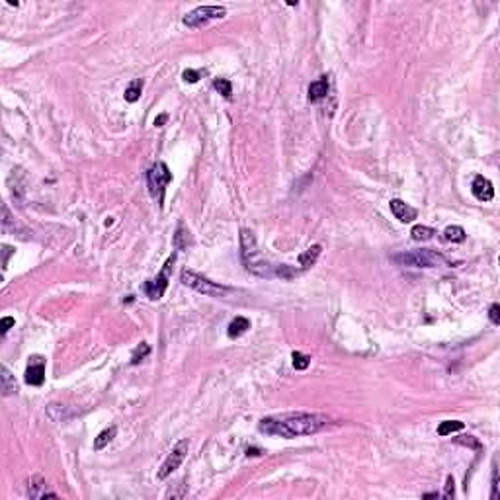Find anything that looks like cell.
Instances as JSON below:
<instances>
[{
    "mask_svg": "<svg viewBox=\"0 0 500 500\" xmlns=\"http://www.w3.org/2000/svg\"><path fill=\"white\" fill-rule=\"evenodd\" d=\"M389 207H391V213L397 217L401 223H411V221H414L416 215H418V211H416L412 206H409L406 201H402V199H391Z\"/></svg>",
    "mask_w": 500,
    "mask_h": 500,
    "instance_id": "cell-11",
    "label": "cell"
},
{
    "mask_svg": "<svg viewBox=\"0 0 500 500\" xmlns=\"http://www.w3.org/2000/svg\"><path fill=\"white\" fill-rule=\"evenodd\" d=\"M147 182H149V192H151V196L157 199L158 206H162L164 190H166V186L172 182V172H170V168H168L164 162L153 164L147 174Z\"/></svg>",
    "mask_w": 500,
    "mask_h": 500,
    "instance_id": "cell-5",
    "label": "cell"
},
{
    "mask_svg": "<svg viewBox=\"0 0 500 500\" xmlns=\"http://www.w3.org/2000/svg\"><path fill=\"white\" fill-rule=\"evenodd\" d=\"M240 258L250 274L258 275V277H268V280L277 277L280 266H272L270 262H266V258L260 254V250L256 246L252 231H248V229H240Z\"/></svg>",
    "mask_w": 500,
    "mask_h": 500,
    "instance_id": "cell-2",
    "label": "cell"
},
{
    "mask_svg": "<svg viewBox=\"0 0 500 500\" xmlns=\"http://www.w3.org/2000/svg\"><path fill=\"white\" fill-rule=\"evenodd\" d=\"M174 245H176L178 248H186V246L190 245V233H188L182 225L178 227L176 235H174Z\"/></svg>",
    "mask_w": 500,
    "mask_h": 500,
    "instance_id": "cell-25",
    "label": "cell"
},
{
    "mask_svg": "<svg viewBox=\"0 0 500 500\" xmlns=\"http://www.w3.org/2000/svg\"><path fill=\"white\" fill-rule=\"evenodd\" d=\"M199 77H201V70L186 69V70H184V72H182V79L186 80V82H190V84H194V82H197V80H199Z\"/></svg>",
    "mask_w": 500,
    "mask_h": 500,
    "instance_id": "cell-28",
    "label": "cell"
},
{
    "mask_svg": "<svg viewBox=\"0 0 500 500\" xmlns=\"http://www.w3.org/2000/svg\"><path fill=\"white\" fill-rule=\"evenodd\" d=\"M2 250H4V260H2V268H6V264H8V256L12 254V248H10V246H2Z\"/></svg>",
    "mask_w": 500,
    "mask_h": 500,
    "instance_id": "cell-32",
    "label": "cell"
},
{
    "mask_svg": "<svg viewBox=\"0 0 500 500\" xmlns=\"http://www.w3.org/2000/svg\"><path fill=\"white\" fill-rule=\"evenodd\" d=\"M116 434H118V428H116V426H109V428H106V430H102L98 434V438L94 440V450L96 451L104 450L109 441L116 438Z\"/></svg>",
    "mask_w": 500,
    "mask_h": 500,
    "instance_id": "cell-17",
    "label": "cell"
},
{
    "mask_svg": "<svg viewBox=\"0 0 500 500\" xmlns=\"http://www.w3.org/2000/svg\"><path fill=\"white\" fill-rule=\"evenodd\" d=\"M141 92H143V80L135 79L129 82V86L125 88V94H123V96H125L127 102L133 104V102H137V100L141 98Z\"/></svg>",
    "mask_w": 500,
    "mask_h": 500,
    "instance_id": "cell-18",
    "label": "cell"
},
{
    "mask_svg": "<svg viewBox=\"0 0 500 500\" xmlns=\"http://www.w3.org/2000/svg\"><path fill=\"white\" fill-rule=\"evenodd\" d=\"M188 448H190V443H188V440H180L172 448V451L168 453V457L164 459V463L160 465V469H158V479H166V477H170L174 471L182 465V461L186 459L188 455Z\"/></svg>",
    "mask_w": 500,
    "mask_h": 500,
    "instance_id": "cell-7",
    "label": "cell"
},
{
    "mask_svg": "<svg viewBox=\"0 0 500 500\" xmlns=\"http://www.w3.org/2000/svg\"><path fill=\"white\" fill-rule=\"evenodd\" d=\"M47 485H45V480H43V477L41 475H33L30 479V483H28V496L30 498H57V494L55 492H49V490L45 489Z\"/></svg>",
    "mask_w": 500,
    "mask_h": 500,
    "instance_id": "cell-12",
    "label": "cell"
},
{
    "mask_svg": "<svg viewBox=\"0 0 500 500\" xmlns=\"http://www.w3.org/2000/svg\"><path fill=\"white\" fill-rule=\"evenodd\" d=\"M455 441L457 443H461V446H469V448H475V450H480V443L473 436H459V438H455Z\"/></svg>",
    "mask_w": 500,
    "mask_h": 500,
    "instance_id": "cell-27",
    "label": "cell"
},
{
    "mask_svg": "<svg viewBox=\"0 0 500 500\" xmlns=\"http://www.w3.org/2000/svg\"><path fill=\"white\" fill-rule=\"evenodd\" d=\"M180 280H182V284L184 285L192 287V289H196V291H199V293L209 295V297H225V295L231 291V289L225 287V285L215 284V282H211V280H207V277L196 274V272H192V270H182Z\"/></svg>",
    "mask_w": 500,
    "mask_h": 500,
    "instance_id": "cell-4",
    "label": "cell"
},
{
    "mask_svg": "<svg viewBox=\"0 0 500 500\" xmlns=\"http://www.w3.org/2000/svg\"><path fill=\"white\" fill-rule=\"evenodd\" d=\"M436 235V231L432 229V227H426V225H414L411 231V236L414 238V240H430L432 236Z\"/></svg>",
    "mask_w": 500,
    "mask_h": 500,
    "instance_id": "cell-20",
    "label": "cell"
},
{
    "mask_svg": "<svg viewBox=\"0 0 500 500\" xmlns=\"http://www.w3.org/2000/svg\"><path fill=\"white\" fill-rule=\"evenodd\" d=\"M260 453H262L260 450H248V455H260Z\"/></svg>",
    "mask_w": 500,
    "mask_h": 500,
    "instance_id": "cell-35",
    "label": "cell"
},
{
    "mask_svg": "<svg viewBox=\"0 0 500 500\" xmlns=\"http://www.w3.org/2000/svg\"><path fill=\"white\" fill-rule=\"evenodd\" d=\"M463 426H465V424H463L461 420H446L438 426V434H440V436H450V434H453V432L463 430Z\"/></svg>",
    "mask_w": 500,
    "mask_h": 500,
    "instance_id": "cell-21",
    "label": "cell"
},
{
    "mask_svg": "<svg viewBox=\"0 0 500 500\" xmlns=\"http://www.w3.org/2000/svg\"><path fill=\"white\" fill-rule=\"evenodd\" d=\"M248 328H250V321L245 319V317H236L235 321L229 324L227 334H229V338H238V336H243Z\"/></svg>",
    "mask_w": 500,
    "mask_h": 500,
    "instance_id": "cell-16",
    "label": "cell"
},
{
    "mask_svg": "<svg viewBox=\"0 0 500 500\" xmlns=\"http://www.w3.org/2000/svg\"><path fill=\"white\" fill-rule=\"evenodd\" d=\"M443 236H446V240H450V243H463V240L467 238L465 229L459 225H450L446 231H443Z\"/></svg>",
    "mask_w": 500,
    "mask_h": 500,
    "instance_id": "cell-19",
    "label": "cell"
},
{
    "mask_svg": "<svg viewBox=\"0 0 500 500\" xmlns=\"http://www.w3.org/2000/svg\"><path fill=\"white\" fill-rule=\"evenodd\" d=\"M172 264H174V256L168 258V262L164 264L162 272L157 275V280H149V282H145L143 289H145V293H147V297L151 299V301H157V299H160V297L164 295V291H166V287H168V270L172 268Z\"/></svg>",
    "mask_w": 500,
    "mask_h": 500,
    "instance_id": "cell-8",
    "label": "cell"
},
{
    "mask_svg": "<svg viewBox=\"0 0 500 500\" xmlns=\"http://www.w3.org/2000/svg\"><path fill=\"white\" fill-rule=\"evenodd\" d=\"M225 14V6H197V8L188 12L186 16L182 18V24L188 26V28H199V26H203L207 22L223 18Z\"/></svg>",
    "mask_w": 500,
    "mask_h": 500,
    "instance_id": "cell-6",
    "label": "cell"
},
{
    "mask_svg": "<svg viewBox=\"0 0 500 500\" xmlns=\"http://www.w3.org/2000/svg\"><path fill=\"white\" fill-rule=\"evenodd\" d=\"M291 358H293V367H295V369H299V372L307 369V367H309V363H311V358H309L307 354L293 352V354H291Z\"/></svg>",
    "mask_w": 500,
    "mask_h": 500,
    "instance_id": "cell-23",
    "label": "cell"
},
{
    "mask_svg": "<svg viewBox=\"0 0 500 500\" xmlns=\"http://www.w3.org/2000/svg\"><path fill=\"white\" fill-rule=\"evenodd\" d=\"M455 483H453V477L451 475H448V479H446V492H443V498H453V494H455V487H453Z\"/></svg>",
    "mask_w": 500,
    "mask_h": 500,
    "instance_id": "cell-30",
    "label": "cell"
},
{
    "mask_svg": "<svg viewBox=\"0 0 500 500\" xmlns=\"http://www.w3.org/2000/svg\"><path fill=\"white\" fill-rule=\"evenodd\" d=\"M471 192H473V196L477 197L479 201H490L492 197H494V188H492V182H490L489 178L485 176H475V180H473V186H471Z\"/></svg>",
    "mask_w": 500,
    "mask_h": 500,
    "instance_id": "cell-10",
    "label": "cell"
},
{
    "mask_svg": "<svg viewBox=\"0 0 500 500\" xmlns=\"http://www.w3.org/2000/svg\"><path fill=\"white\" fill-rule=\"evenodd\" d=\"M395 262H399L401 266H411V268H436V266H451L450 260L443 254L430 250V248H422V250H412V252H402V254L393 256Z\"/></svg>",
    "mask_w": 500,
    "mask_h": 500,
    "instance_id": "cell-3",
    "label": "cell"
},
{
    "mask_svg": "<svg viewBox=\"0 0 500 500\" xmlns=\"http://www.w3.org/2000/svg\"><path fill=\"white\" fill-rule=\"evenodd\" d=\"M149 352H151V346H149L147 342H141V346H137V348L133 350V354H131V363H133V365H137L143 358H147Z\"/></svg>",
    "mask_w": 500,
    "mask_h": 500,
    "instance_id": "cell-22",
    "label": "cell"
},
{
    "mask_svg": "<svg viewBox=\"0 0 500 500\" xmlns=\"http://www.w3.org/2000/svg\"><path fill=\"white\" fill-rule=\"evenodd\" d=\"M321 252H323V246H321V245L309 246L305 252H301V254H299V264H301V268H303V270H307V268H311V266L317 264V260H319Z\"/></svg>",
    "mask_w": 500,
    "mask_h": 500,
    "instance_id": "cell-15",
    "label": "cell"
},
{
    "mask_svg": "<svg viewBox=\"0 0 500 500\" xmlns=\"http://www.w3.org/2000/svg\"><path fill=\"white\" fill-rule=\"evenodd\" d=\"M45 381V363L40 356H33L30 358V365L26 369V383L33 385V387H40Z\"/></svg>",
    "mask_w": 500,
    "mask_h": 500,
    "instance_id": "cell-9",
    "label": "cell"
},
{
    "mask_svg": "<svg viewBox=\"0 0 500 500\" xmlns=\"http://www.w3.org/2000/svg\"><path fill=\"white\" fill-rule=\"evenodd\" d=\"M489 319L492 324H500V305L492 303L489 309Z\"/></svg>",
    "mask_w": 500,
    "mask_h": 500,
    "instance_id": "cell-29",
    "label": "cell"
},
{
    "mask_svg": "<svg viewBox=\"0 0 500 500\" xmlns=\"http://www.w3.org/2000/svg\"><path fill=\"white\" fill-rule=\"evenodd\" d=\"M14 324H16V321H14L12 317H4V319H2V334L8 332Z\"/></svg>",
    "mask_w": 500,
    "mask_h": 500,
    "instance_id": "cell-31",
    "label": "cell"
},
{
    "mask_svg": "<svg viewBox=\"0 0 500 500\" xmlns=\"http://www.w3.org/2000/svg\"><path fill=\"white\" fill-rule=\"evenodd\" d=\"M166 119H168L166 114H160V116H158V118L155 119V125H157V127H162V125L166 123Z\"/></svg>",
    "mask_w": 500,
    "mask_h": 500,
    "instance_id": "cell-33",
    "label": "cell"
},
{
    "mask_svg": "<svg viewBox=\"0 0 500 500\" xmlns=\"http://www.w3.org/2000/svg\"><path fill=\"white\" fill-rule=\"evenodd\" d=\"M0 391L4 397H10V395H16L18 393V385H16V379L12 377V373L8 372L6 365L0 367Z\"/></svg>",
    "mask_w": 500,
    "mask_h": 500,
    "instance_id": "cell-13",
    "label": "cell"
},
{
    "mask_svg": "<svg viewBox=\"0 0 500 500\" xmlns=\"http://www.w3.org/2000/svg\"><path fill=\"white\" fill-rule=\"evenodd\" d=\"M440 494L438 492H428V494H424V498H438Z\"/></svg>",
    "mask_w": 500,
    "mask_h": 500,
    "instance_id": "cell-34",
    "label": "cell"
},
{
    "mask_svg": "<svg viewBox=\"0 0 500 500\" xmlns=\"http://www.w3.org/2000/svg\"><path fill=\"white\" fill-rule=\"evenodd\" d=\"M213 86H215V90H219V94H223L225 98H231V94H233V84H231V80L217 79L215 82H213Z\"/></svg>",
    "mask_w": 500,
    "mask_h": 500,
    "instance_id": "cell-24",
    "label": "cell"
},
{
    "mask_svg": "<svg viewBox=\"0 0 500 500\" xmlns=\"http://www.w3.org/2000/svg\"><path fill=\"white\" fill-rule=\"evenodd\" d=\"M330 420L323 414L311 412H285L275 416H266L258 422V430L268 436H277L285 440H293L299 436H311L328 428Z\"/></svg>",
    "mask_w": 500,
    "mask_h": 500,
    "instance_id": "cell-1",
    "label": "cell"
},
{
    "mask_svg": "<svg viewBox=\"0 0 500 500\" xmlns=\"http://www.w3.org/2000/svg\"><path fill=\"white\" fill-rule=\"evenodd\" d=\"M498 467H496V461L492 463V492H490V498L498 500Z\"/></svg>",
    "mask_w": 500,
    "mask_h": 500,
    "instance_id": "cell-26",
    "label": "cell"
},
{
    "mask_svg": "<svg viewBox=\"0 0 500 500\" xmlns=\"http://www.w3.org/2000/svg\"><path fill=\"white\" fill-rule=\"evenodd\" d=\"M328 94V77H321L319 80L311 82L309 86V100L311 102H321Z\"/></svg>",
    "mask_w": 500,
    "mask_h": 500,
    "instance_id": "cell-14",
    "label": "cell"
}]
</instances>
